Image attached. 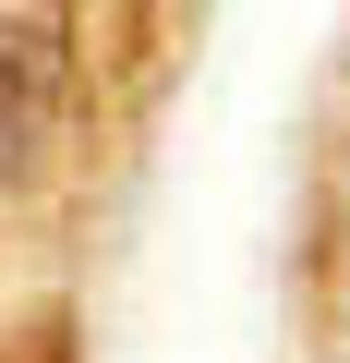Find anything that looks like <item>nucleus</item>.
I'll list each match as a JSON object with an SVG mask.
<instances>
[{"label":"nucleus","instance_id":"f257e3e1","mask_svg":"<svg viewBox=\"0 0 350 363\" xmlns=\"http://www.w3.org/2000/svg\"><path fill=\"white\" fill-rule=\"evenodd\" d=\"M37 133H49V49L0 25V182L37 157Z\"/></svg>","mask_w":350,"mask_h":363}]
</instances>
